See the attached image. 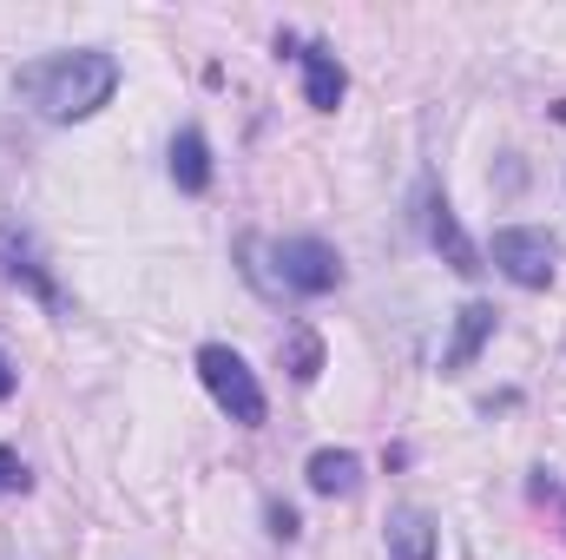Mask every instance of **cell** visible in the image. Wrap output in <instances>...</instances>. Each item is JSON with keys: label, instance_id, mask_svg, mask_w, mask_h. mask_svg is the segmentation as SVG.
<instances>
[{"label": "cell", "instance_id": "cell-1", "mask_svg": "<svg viewBox=\"0 0 566 560\" xmlns=\"http://www.w3.org/2000/svg\"><path fill=\"white\" fill-rule=\"evenodd\" d=\"M13 86H20V100H27L40 120L66 126V120H86V113H99V106L113 100L119 60H113V53H93V46H80V53H46V60L20 66Z\"/></svg>", "mask_w": 566, "mask_h": 560}, {"label": "cell", "instance_id": "cell-12", "mask_svg": "<svg viewBox=\"0 0 566 560\" xmlns=\"http://www.w3.org/2000/svg\"><path fill=\"white\" fill-rule=\"evenodd\" d=\"M290 363H296V370H290L296 383H310V376L323 370V350H316V336H310V330H296V336H290Z\"/></svg>", "mask_w": 566, "mask_h": 560}, {"label": "cell", "instance_id": "cell-6", "mask_svg": "<svg viewBox=\"0 0 566 560\" xmlns=\"http://www.w3.org/2000/svg\"><path fill=\"white\" fill-rule=\"evenodd\" d=\"M343 66H336V53L329 46H303V93H310V106L316 113H336V100H343Z\"/></svg>", "mask_w": 566, "mask_h": 560}, {"label": "cell", "instance_id": "cell-14", "mask_svg": "<svg viewBox=\"0 0 566 560\" xmlns=\"http://www.w3.org/2000/svg\"><path fill=\"white\" fill-rule=\"evenodd\" d=\"M271 535H283V541L296 535V515H290V508H271Z\"/></svg>", "mask_w": 566, "mask_h": 560}, {"label": "cell", "instance_id": "cell-8", "mask_svg": "<svg viewBox=\"0 0 566 560\" xmlns=\"http://www.w3.org/2000/svg\"><path fill=\"white\" fill-rule=\"evenodd\" d=\"M310 488L316 495H356L363 488V462L349 448H316L310 455Z\"/></svg>", "mask_w": 566, "mask_h": 560}, {"label": "cell", "instance_id": "cell-2", "mask_svg": "<svg viewBox=\"0 0 566 560\" xmlns=\"http://www.w3.org/2000/svg\"><path fill=\"white\" fill-rule=\"evenodd\" d=\"M244 258L271 297H329L343 283V258L323 238H251Z\"/></svg>", "mask_w": 566, "mask_h": 560}, {"label": "cell", "instance_id": "cell-9", "mask_svg": "<svg viewBox=\"0 0 566 560\" xmlns=\"http://www.w3.org/2000/svg\"><path fill=\"white\" fill-rule=\"evenodd\" d=\"M389 560H434V521L422 508H396L389 515Z\"/></svg>", "mask_w": 566, "mask_h": 560}, {"label": "cell", "instance_id": "cell-4", "mask_svg": "<svg viewBox=\"0 0 566 560\" xmlns=\"http://www.w3.org/2000/svg\"><path fill=\"white\" fill-rule=\"evenodd\" d=\"M494 265H501V278H514L521 290H547V283H554V265H560V251H554L547 231H534V225H507V231H494Z\"/></svg>", "mask_w": 566, "mask_h": 560}, {"label": "cell", "instance_id": "cell-7", "mask_svg": "<svg viewBox=\"0 0 566 560\" xmlns=\"http://www.w3.org/2000/svg\"><path fill=\"white\" fill-rule=\"evenodd\" d=\"M488 336H494V310H488V303H468V310L454 317V343L441 350V370H468Z\"/></svg>", "mask_w": 566, "mask_h": 560}, {"label": "cell", "instance_id": "cell-10", "mask_svg": "<svg viewBox=\"0 0 566 560\" xmlns=\"http://www.w3.org/2000/svg\"><path fill=\"white\" fill-rule=\"evenodd\" d=\"M171 178H178V191H205L211 185V145H205V133H178L171 139Z\"/></svg>", "mask_w": 566, "mask_h": 560}, {"label": "cell", "instance_id": "cell-11", "mask_svg": "<svg viewBox=\"0 0 566 560\" xmlns=\"http://www.w3.org/2000/svg\"><path fill=\"white\" fill-rule=\"evenodd\" d=\"M0 265H7V278H13V283H27L40 303H53V310H60V290H53V278H46L33 258H27V245H20L13 231H0Z\"/></svg>", "mask_w": 566, "mask_h": 560}, {"label": "cell", "instance_id": "cell-13", "mask_svg": "<svg viewBox=\"0 0 566 560\" xmlns=\"http://www.w3.org/2000/svg\"><path fill=\"white\" fill-rule=\"evenodd\" d=\"M7 495H27V462L13 455V448H0V501Z\"/></svg>", "mask_w": 566, "mask_h": 560}, {"label": "cell", "instance_id": "cell-3", "mask_svg": "<svg viewBox=\"0 0 566 560\" xmlns=\"http://www.w3.org/2000/svg\"><path fill=\"white\" fill-rule=\"evenodd\" d=\"M198 376H205L211 403H218L231 422H244V428H258V422H264V383H258V370H251L238 350L205 343V350H198Z\"/></svg>", "mask_w": 566, "mask_h": 560}, {"label": "cell", "instance_id": "cell-5", "mask_svg": "<svg viewBox=\"0 0 566 560\" xmlns=\"http://www.w3.org/2000/svg\"><path fill=\"white\" fill-rule=\"evenodd\" d=\"M422 238L461 271V278H474L481 271V258H474V245L461 238V225H454V211H448V198L434 191V185H422Z\"/></svg>", "mask_w": 566, "mask_h": 560}, {"label": "cell", "instance_id": "cell-15", "mask_svg": "<svg viewBox=\"0 0 566 560\" xmlns=\"http://www.w3.org/2000/svg\"><path fill=\"white\" fill-rule=\"evenodd\" d=\"M7 396H13V363L0 356V403H7Z\"/></svg>", "mask_w": 566, "mask_h": 560}]
</instances>
